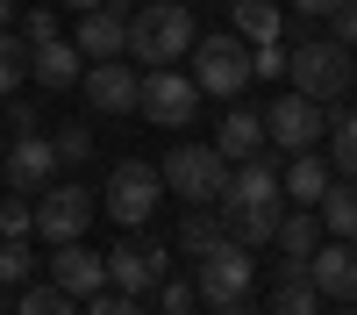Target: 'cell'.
I'll use <instances>...</instances> for the list:
<instances>
[{
	"mask_svg": "<svg viewBox=\"0 0 357 315\" xmlns=\"http://www.w3.org/2000/svg\"><path fill=\"white\" fill-rule=\"evenodd\" d=\"M329 136V108L307 101V94H279L272 108H264V143H279V151H314V143Z\"/></svg>",
	"mask_w": 357,
	"mask_h": 315,
	"instance_id": "cell-9",
	"label": "cell"
},
{
	"mask_svg": "<svg viewBox=\"0 0 357 315\" xmlns=\"http://www.w3.org/2000/svg\"><path fill=\"white\" fill-rule=\"evenodd\" d=\"M314 215H321V229H329V237L357 244V180H329V193L314 200Z\"/></svg>",
	"mask_w": 357,
	"mask_h": 315,
	"instance_id": "cell-22",
	"label": "cell"
},
{
	"mask_svg": "<svg viewBox=\"0 0 357 315\" xmlns=\"http://www.w3.org/2000/svg\"><path fill=\"white\" fill-rule=\"evenodd\" d=\"M215 315H257L250 301H215Z\"/></svg>",
	"mask_w": 357,
	"mask_h": 315,
	"instance_id": "cell-37",
	"label": "cell"
},
{
	"mask_svg": "<svg viewBox=\"0 0 357 315\" xmlns=\"http://www.w3.org/2000/svg\"><path fill=\"white\" fill-rule=\"evenodd\" d=\"M286 72H293V94H307V101H343L350 94V72H357V50H343L336 36H307V43H293L286 50Z\"/></svg>",
	"mask_w": 357,
	"mask_h": 315,
	"instance_id": "cell-3",
	"label": "cell"
},
{
	"mask_svg": "<svg viewBox=\"0 0 357 315\" xmlns=\"http://www.w3.org/2000/svg\"><path fill=\"white\" fill-rule=\"evenodd\" d=\"M15 315H79V301L65 294V286H29V294L15 301Z\"/></svg>",
	"mask_w": 357,
	"mask_h": 315,
	"instance_id": "cell-29",
	"label": "cell"
},
{
	"mask_svg": "<svg viewBox=\"0 0 357 315\" xmlns=\"http://www.w3.org/2000/svg\"><path fill=\"white\" fill-rule=\"evenodd\" d=\"M193 86L200 94H222V101H236L250 86V43L236 36V29H222V36H193Z\"/></svg>",
	"mask_w": 357,
	"mask_h": 315,
	"instance_id": "cell-5",
	"label": "cell"
},
{
	"mask_svg": "<svg viewBox=\"0 0 357 315\" xmlns=\"http://www.w3.org/2000/svg\"><path fill=\"white\" fill-rule=\"evenodd\" d=\"M215 151H222L229 165H243V158H257V151H264V115L236 101V108L222 115V129H215Z\"/></svg>",
	"mask_w": 357,
	"mask_h": 315,
	"instance_id": "cell-19",
	"label": "cell"
},
{
	"mask_svg": "<svg viewBox=\"0 0 357 315\" xmlns=\"http://www.w3.org/2000/svg\"><path fill=\"white\" fill-rule=\"evenodd\" d=\"M329 165L343 172V180H357V108L329 115Z\"/></svg>",
	"mask_w": 357,
	"mask_h": 315,
	"instance_id": "cell-24",
	"label": "cell"
},
{
	"mask_svg": "<svg viewBox=\"0 0 357 315\" xmlns=\"http://www.w3.org/2000/svg\"><path fill=\"white\" fill-rule=\"evenodd\" d=\"M158 308H165V315H193V308H200L193 279H172V272H165V279H158Z\"/></svg>",
	"mask_w": 357,
	"mask_h": 315,
	"instance_id": "cell-30",
	"label": "cell"
},
{
	"mask_svg": "<svg viewBox=\"0 0 357 315\" xmlns=\"http://www.w3.org/2000/svg\"><path fill=\"white\" fill-rule=\"evenodd\" d=\"M307 279H314V294L321 301H357V244H329L321 237L314 244V258H307Z\"/></svg>",
	"mask_w": 357,
	"mask_h": 315,
	"instance_id": "cell-15",
	"label": "cell"
},
{
	"mask_svg": "<svg viewBox=\"0 0 357 315\" xmlns=\"http://www.w3.org/2000/svg\"><path fill=\"white\" fill-rule=\"evenodd\" d=\"M0 180H8L15 193H43L57 180V151H50V136L43 129H22L8 151H0Z\"/></svg>",
	"mask_w": 357,
	"mask_h": 315,
	"instance_id": "cell-12",
	"label": "cell"
},
{
	"mask_svg": "<svg viewBox=\"0 0 357 315\" xmlns=\"http://www.w3.org/2000/svg\"><path fill=\"white\" fill-rule=\"evenodd\" d=\"M193 8L186 0H143V8H129V65L151 72V65H178V57L193 50Z\"/></svg>",
	"mask_w": 357,
	"mask_h": 315,
	"instance_id": "cell-2",
	"label": "cell"
},
{
	"mask_svg": "<svg viewBox=\"0 0 357 315\" xmlns=\"http://www.w3.org/2000/svg\"><path fill=\"white\" fill-rule=\"evenodd\" d=\"M0 193H8V186H0Z\"/></svg>",
	"mask_w": 357,
	"mask_h": 315,
	"instance_id": "cell-42",
	"label": "cell"
},
{
	"mask_svg": "<svg viewBox=\"0 0 357 315\" xmlns=\"http://www.w3.org/2000/svg\"><path fill=\"white\" fill-rule=\"evenodd\" d=\"M250 279H257V258L243 244H215V251H200V272H193V294L215 308V301H243L250 294Z\"/></svg>",
	"mask_w": 357,
	"mask_h": 315,
	"instance_id": "cell-11",
	"label": "cell"
},
{
	"mask_svg": "<svg viewBox=\"0 0 357 315\" xmlns=\"http://www.w3.org/2000/svg\"><path fill=\"white\" fill-rule=\"evenodd\" d=\"M29 200L36 193H0V237H29Z\"/></svg>",
	"mask_w": 357,
	"mask_h": 315,
	"instance_id": "cell-31",
	"label": "cell"
},
{
	"mask_svg": "<svg viewBox=\"0 0 357 315\" xmlns=\"http://www.w3.org/2000/svg\"><path fill=\"white\" fill-rule=\"evenodd\" d=\"M329 237V229H321V215L314 208H286L279 215V229H272V251L279 258H314V244Z\"/></svg>",
	"mask_w": 357,
	"mask_h": 315,
	"instance_id": "cell-21",
	"label": "cell"
},
{
	"mask_svg": "<svg viewBox=\"0 0 357 315\" xmlns=\"http://www.w3.org/2000/svg\"><path fill=\"white\" fill-rule=\"evenodd\" d=\"M165 272H172V251L151 244V237H136V229L107 251V286H114V294H136V301H143V294H158Z\"/></svg>",
	"mask_w": 357,
	"mask_h": 315,
	"instance_id": "cell-10",
	"label": "cell"
},
{
	"mask_svg": "<svg viewBox=\"0 0 357 315\" xmlns=\"http://www.w3.org/2000/svg\"><path fill=\"white\" fill-rule=\"evenodd\" d=\"M158 193H165V172L158 165H143V158H122L107 172V186H100V208L122 222V229H143L158 215Z\"/></svg>",
	"mask_w": 357,
	"mask_h": 315,
	"instance_id": "cell-8",
	"label": "cell"
},
{
	"mask_svg": "<svg viewBox=\"0 0 357 315\" xmlns=\"http://www.w3.org/2000/svg\"><path fill=\"white\" fill-rule=\"evenodd\" d=\"M321 22H329V36H336L343 50H357V0H336V8L321 15Z\"/></svg>",
	"mask_w": 357,
	"mask_h": 315,
	"instance_id": "cell-32",
	"label": "cell"
},
{
	"mask_svg": "<svg viewBox=\"0 0 357 315\" xmlns=\"http://www.w3.org/2000/svg\"><path fill=\"white\" fill-rule=\"evenodd\" d=\"M50 286H65L72 301H93L100 286H107V258L93 251V244H57V258H50Z\"/></svg>",
	"mask_w": 357,
	"mask_h": 315,
	"instance_id": "cell-14",
	"label": "cell"
},
{
	"mask_svg": "<svg viewBox=\"0 0 357 315\" xmlns=\"http://www.w3.org/2000/svg\"><path fill=\"white\" fill-rule=\"evenodd\" d=\"M264 315H321V294L307 279V258H279V279H272V308Z\"/></svg>",
	"mask_w": 357,
	"mask_h": 315,
	"instance_id": "cell-18",
	"label": "cell"
},
{
	"mask_svg": "<svg viewBox=\"0 0 357 315\" xmlns=\"http://www.w3.org/2000/svg\"><path fill=\"white\" fill-rule=\"evenodd\" d=\"M215 244H222V222L207 215V208H193L186 222H178V251H193V258H200V251H215Z\"/></svg>",
	"mask_w": 357,
	"mask_h": 315,
	"instance_id": "cell-27",
	"label": "cell"
},
{
	"mask_svg": "<svg viewBox=\"0 0 357 315\" xmlns=\"http://www.w3.org/2000/svg\"><path fill=\"white\" fill-rule=\"evenodd\" d=\"M8 22H15V0H0V29H8Z\"/></svg>",
	"mask_w": 357,
	"mask_h": 315,
	"instance_id": "cell-38",
	"label": "cell"
},
{
	"mask_svg": "<svg viewBox=\"0 0 357 315\" xmlns=\"http://www.w3.org/2000/svg\"><path fill=\"white\" fill-rule=\"evenodd\" d=\"M86 101H93L100 115H136V65H122V57H100V65H86Z\"/></svg>",
	"mask_w": 357,
	"mask_h": 315,
	"instance_id": "cell-16",
	"label": "cell"
},
{
	"mask_svg": "<svg viewBox=\"0 0 357 315\" xmlns=\"http://www.w3.org/2000/svg\"><path fill=\"white\" fill-rule=\"evenodd\" d=\"M22 79H29V43L15 36V29H0V101H8Z\"/></svg>",
	"mask_w": 357,
	"mask_h": 315,
	"instance_id": "cell-25",
	"label": "cell"
},
{
	"mask_svg": "<svg viewBox=\"0 0 357 315\" xmlns=\"http://www.w3.org/2000/svg\"><path fill=\"white\" fill-rule=\"evenodd\" d=\"M200 86L193 72H172V65H151V72H136V115L143 122H158V129H186L193 115H200Z\"/></svg>",
	"mask_w": 357,
	"mask_h": 315,
	"instance_id": "cell-4",
	"label": "cell"
},
{
	"mask_svg": "<svg viewBox=\"0 0 357 315\" xmlns=\"http://www.w3.org/2000/svg\"><path fill=\"white\" fill-rule=\"evenodd\" d=\"M229 15H236V36H243V43H279V22L286 15L272 8V0H236Z\"/></svg>",
	"mask_w": 357,
	"mask_h": 315,
	"instance_id": "cell-23",
	"label": "cell"
},
{
	"mask_svg": "<svg viewBox=\"0 0 357 315\" xmlns=\"http://www.w3.org/2000/svg\"><path fill=\"white\" fill-rule=\"evenodd\" d=\"M279 193L301 200V208H314V200L329 193V158H321V151H293V165L279 172Z\"/></svg>",
	"mask_w": 357,
	"mask_h": 315,
	"instance_id": "cell-20",
	"label": "cell"
},
{
	"mask_svg": "<svg viewBox=\"0 0 357 315\" xmlns=\"http://www.w3.org/2000/svg\"><path fill=\"white\" fill-rule=\"evenodd\" d=\"M286 215V193H279V165L272 158H243V165H229V186L215 200V222H222V237L229 244H272V229Z\"/></svg>",
	"mask_w": 357,
	"mask_h": 315,
	"instance_id": "cell-1",
	"label": "cell"
},
{
	"mask_svg": "<svg viewBox=\"0 0 357 315\" xmlns=\"http://www.w3.org/2000/svg\"><path fill=\"white\" fill-rule=\"evenodd\" d=\"M336 315H357V308H336Z\"/></svg>",
	"mask_w": 357,
	"mask_h": 315,
	"instance_id": "cell-41",
	"label": "cell"
},
{
	"mask_svg": "<svg viewBox=\"0 0 357 315\" xmlns=\"http://www.w3.org/2000/svg\"><path fill=\"white\" fill-rule=\"evenodd\" d=\"M29 79L43 86V94H65V86L86 79V57L65 43V36H50V43H29Z\"/></svg>",
	"mask_w": 357,
	"mask_h": 315,
	"instance_id": "cell-17",
	"label": "cell"
},
{
	"mask_svg": "<svg viewBox=\"0 0 357 315\" xmlns=\"http://www.w3.org/2000/svg\"><path fill=\"white\" fill-rule=\"evenodd\" d=\"M65 8H72V15H86V8H100V0H65Z\"/></svg>",
	"mask_w": 357,
	"mask_h": 315,
	"instance_id": "cell-39",
	"label": "cell"
},
{
	"mask_svg": "<svg viewBox=\"0 0 357 315\" xmlns=\"http://www.w3.org/2000/svg\"><path fill=\"white\" fill-rule=\"evenodd\" d=\"M8 129H15V136H22V129H36V108L15 101V94H8Z\"/></svg>",
	"mask_w": 357,
	"mask_h": 315,
	"instance_id": "cell-35",
	"label": "cell"
},
{
	"mask_svg": "<svg viewBox=\"0 0 357 315\" xmlns=\"http://www.w3.org/2000/svg\"><path fill=\"white\" fill-rule=\"evenodd\" d=\"M122 43H129V8H122V0H100V8H86V15H79L72 50L86 57V65H100V57H122Z\"/></svg>",
	"mask_w": 357,
	"mask_h": 315,
	"instance_id": "cell-13",
	"label": "cell"
},
{
	"mask_svg": "<svg viewBox=\"0 0 357 315\" xmlns=\"http://www.w3.org/2000/svg\"><path fill=\"white\" fill-rule=\"evenodd\" d=\"M350 94H357V72H350Z\"/></svg>",
	"mask_w": 357,
	"mask_h": 315,
	"instance_id": "cell-40",
	"label": "cell"
},
{
	"mask_svg": "<svg viewBox=\"0 0 357 315\" xmlns=\"http://www.w3.org/2000/svg\"><path fill=\"white\" fill-rule=\"evenodd\" d=\"M86 315H143V301H136V294H114V286H100V294L86 301Z\"/></svg>",
	"mask_w": 357,
	"mask_h": 315,
	"instance_id": "cell-33",
	"label": "cell"
},
{
	"mask_svg": "<svg viewBox=\"0 0 357 315\" xmlns=\"http://www.w3.org/2000/svg\"><path fill=\"white\" fill-rule=\"evenodd\" d=\"M50 36H57V15H43V8H36V15L22 22V43H50Z\"/></svg>",
	"mask_w": 357,
	"mask_h": 315,
	"instance_id": "cell-34",
	"label": "cell"
},
{
	"mask_svg": "<svg viewBox=\"0 0 357 315\" xmlns=\"http://www.w3.org/2000/svg\"><path fill=\"white\" fill-rule=\"evenodd\" d=\"M336 0H293V15H329Z\"/></svg>",
	"mask_w": 357,
	"mask_h": 315,
	"instance_id": "cell-36",
	"label": "cell"
},
{
	"mask_svg": "<svg viewBox=\"0 0 357 315\" xmlns=\"http://www.w3.org/2000/svg\"><path fill=\"white\" fill-rule=\"evenodd\" d=\"M165 186L186 200V208H215L222 186H229V158L215 151V143H178V151L165 158Z\"/></svg>",
	"mask_w": 357,
	"mask_h": 315,
	"instance_id": "cell-6",
	"label": "cell"
},
{
	"mask_svg": "<svg viewBox=\"0 0 357 315\" xmlns=\"http://www.w3.org/2000/svg\"><path fill=\"white\" fill-rule=\"evenodd\" d=\"M93 215H100L93 193H86V186H57V180L29 200V229H36L43 244H79L86 229H93Z\"/></svg>",
	"mask_w": 357,
	"mask_h": 315,
	"instance_id": "cell-7",
	"label": "cell"
},
{
	"mask_svg": "<svg viewBox=\"0 0 357 315\" xmlns=\"http://www.w3.org/2000/svg\"><path fill=\"white\" fill-rule=\"evenodd\" d=\"M29 272H36V251L22 237H0V286H29Z\"/></svg>",
	"mask_w": 357,
	"mask_h": 315,
	"instance_id": "cell-28",
	"label": "cell"
},
{
	"mask_svg": "<svg viewBox=\"0 0 357 315\" xmlns=\"http://www.w3.org/2000/svg\"><path fill=\"white\" fill-rule=\"evenodd\" d=\"M50 151H57V165H86V158H93V129H86V122H57Z\"/></svg>",
	"mask_w": 357,
	"mask_h": 315,
	"instance_id": "cell-26",
	"label": "cell"
}]
</instances>
